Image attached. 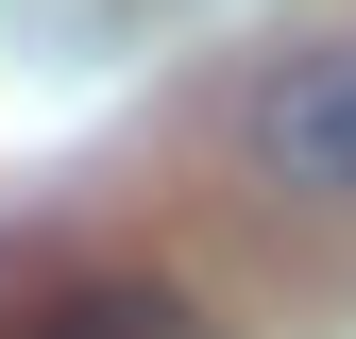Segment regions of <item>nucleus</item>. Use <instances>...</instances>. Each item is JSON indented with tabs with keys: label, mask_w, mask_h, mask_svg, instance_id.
<instances>
[{
	"label": "nucleus",
	"mask_w": 356,
	"mask_h": 339,
	"mask_svg": "<svg viewBox=\"0 0 356 339\" xmlns=\"http://www.w3.org/2000/svg\"><path fill=\"white\" fill-rule=\"evenodd\" d=\"M254 170L272 187H356V34L339 51H289L254 85Z\"/></svg>",
	"instance_id": "f257e3e1"
},
{
	"label": "nucleus",
	"mask_w": 356,
	"mask_h": 339,
	"mask_svg": "<svg viewBox=\"0 0 356 339\" xmlns=\"http://www.w3.org/2000/svg\"><path fill=\"white\" fill-rule=\"evenodd\" d=\"M34 339H204V306H187V288H153V272H85V288L34 306Z\"/></svg>",
	"instance_id": "f03ea898"
}]
</instances>
